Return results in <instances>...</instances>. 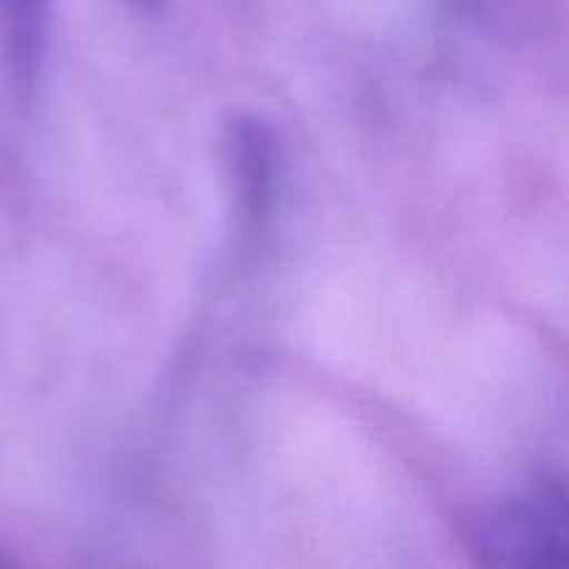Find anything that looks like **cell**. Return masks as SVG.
Masks as SVG:
<instances>
[{
    "label": "cell",
    "instance_id": "2",
    "mask_svg": "<svg viewBox=\"0 0 569 569\" xmlns=\"http://www.w3.org/2000/svg\"><path fill=\"white\" fill-rule=\"evenodd\" d=\"M48 26V0H0V59L11 87L28 92L37 78Z\"/></svg>",
    "mask_w": 569,
    "mask_h": 569
},
{
    "label": "cell",
    "instance_id": "3",
    "mask_svg": "<svg viewBox=\"0 0 569 569\" xmlns=\"http://www.w3.org/2000/svg\"><path fill=\"white\" fill-rule=\"evenodd\" d=\"M231 156L242 200L250 211H264L272 181V137L256 117L233 122Z\"/></svg>",
    "mask_w": 569,
    "mask_h": 569
},
{
    "label": "cell",
    "instance_id": "4",
    "mask_svg": "<svg viewBox=\"0 0 569 569\" xmlns=\"http://www.w3.org/2000/svg\"><path fill=\"white\" fill-rule=\"evenodd\" d=\"M133 6H137L139 11H144V14H156V11L164 9L167 0H131Z\"/></svg>",
    "mask_w": 569,
    "mask_h": 569
},
{
    "label": "cell",
    "instance_id": "1",
    "mask_svg": "<svg viewBox=\"0 0 569 569\" xmlns=\"http://www.w3.org/2000/svg\"><path fill=\"white\" fill-rule=\"evenodd\" d=\"M476 548L487 565L498 567H556L565 565V526L561 517L528 500H509L472 526Z\"/></svg>",
    "mask_w": 569,
    "mask_h": 569
}]
</instances>
